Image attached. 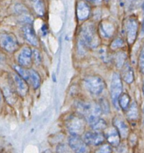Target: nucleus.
Here are the masks:
<instances>
[{"mask_svg":"<svg viewBox=\"0 0 144 153\" xmlns=\"http://www.w3.org/2000/svg\"><path fill=\"white\" fill-rule=\"evenodd\" d=\"M80 46L84 50L96 49L100 45V35L93 23H84L80 28L79 35Z\"/></svg>","mask_w":144,"mask_h":153,"instance_id":"obj_1","label":"nucleus"},{"mask_svg":"<svg viewBox=\"0 0 144 153\" xmlns=\"http://www.w3.org/2000/svg\"><path fill=\"white\" fill-rule=\"evenodd\" d=\"M86 122L81 115H70L66 120V128L71 135L80 136L84 133Z\"/></svg>","mask_w":144,"mask_h":153,"instance_id":"obj_2","label":"nucleus"},{"mask_svg":"<svg viewBox=\"0 0 144 153\" xmlns=\"http://www.w3.org/2000/svg\"><path fill=\"white\" fill-rule=\"evenodd\" d=\"M84 87L88 92L93 95H99L105 89V83L99 76H90L84 80Z\"/></svg>","mask_w":144,"mask_h":153,"instance_id":"obj_3","label":"nucleus"},{"mask_svg":"<svg viewBox=\"0 0 144 153\" xmlns=\"http://www.w3.org/2000/svg\"><path fill=\"white\" fill-rule=\"evenodd\" d=\"M0 46L8 53H14L20 47L17 37L12 33L2 32L0 34Z\"/></svg>","mask_w":144,"mask_h":153,"instance_id":"obj_4","label":"nucleus"},{"mask_svg":"<svg viewBox=\"0 0 144 153\" xmlns=\"http://www.w3.org/2000/svg\"><path fill=\"white\" fill-rule=\"evenodd\" d=\"M123 82L121 76L118 73H114L111 82V97L113 104L118 109V99L123 93Z\"/></svg>","mask_w":144,"mask_h":153,"instance_id":"obj_5","label":"nucleus"},{"mask_svg":"<svg viewBox=\"0 0 144 153\" xmlns=\"http://www.w3.org/2000/svg\"><path fill=\"white\" fill-rule=\"evenodd\" d=\"M138 33V21L134 17H130L126 20V41L129 45H133L136 42Z\"/></svg>","mask_w":144,"mask_h":153,"instance_id":"obj_6","label":"nucleus"},{"mask_svg":"<svg viewBox=\"0 0 144 153\" xmlns=\"http://www.w3.org/2000/svg\"><path fill=\"white\" fill-rule=\"evenodd\" d=\"M17 62L20 66L30 68L33 62V51L29 47H23L17 56Z\"/></svg>","mask_w":144,"mask_h":153,"instance_id":"obj_7","label":"nucleus"},{"mask_svg":"<svg viewBox=\"0 0 144 153\" xmlns=\"http://www.w3.org/2000/svg\"><path fill=\"white\" fill-rule=\"evenodd\" d=\"M83 140L87 145L100 146L105 140V137L102 132L90 131L84 134Z\"/></svg>","mask_w":144,"mask_h":153,"instance_id":"obj_8","label":"nucleus"},{"mask_svg":"<svg viewBox=\"0 0 144 153\" xmlns=\"http://www.w3.org/2000/svg\"><path fill=\"white\" fill-rule=\"evenodd\" d=\"M22 33L25 40L34 47H37L39 45L37 36L34 29L32 23H25L22 27Z\"/></svg>","mask_w":144,"mask_h":153,"instance_id":"obj_9","label":"nucleus"},{"mask_svg":"<svg viewBox=\"0 0 144 153\" xmlns=\"http://www.w3.org/2000/svg\"><path fill=\"white\" fill-rule=\"evenodd\" d=\"M68 143L75 153H85L87 152V144L83 138L79 135H71L69 138Z\"/></svg>","mask_w":144,"mask_h":153,"instance_id":"obj_10","label":"nucleus"},{"mask_svg":"<svg viewBox=\"0 0 144 153\" xmlns=\"http://www.w3.org/2000/svg\"><path fill=\"white\" fill-rule=\"evenodd\" d=\"M106 131L104 134L105 137V139L108 142V143L114 147H117L120 146V140H121V137H120V133L117 131L114 126L112 127L107 128Z\"/></svg>","mask_w":144,"mask_h":153,"instance_id":"obj_11","label":"nucleus"},{"mask_svg":"<svg viewBox=\"0 0 144 153\" xmlns=\"http://www.w3.org/2000/svg\"><path fill=\"white\" fill-rule=\"evenodd\" d=\"M90 14V8L87 2L80 1L76 5V17L79 21H85L87 20Z\"/></svg>","mask_w":144,"mask_h":153,"instance_id":"obj_12","label":"nucleus"},{"mask_svg":"<svg viewBox=\"0 0 144 153\" xmlns=\"http://www.w3.org/2000/svg\"><path fill=\"white\" fill-rule=\"evenodd\" d=\"M99 34L102 38L109 39L114 35L115 32V26L112 23L108 21H102L98 27Z\"/></svg>","mask_w":144,"mask_h":153,"instance_id":"obj_13","label":"nucleus"},{"mask_svg":"<svg viewBox=\"0 0 144 153\" xmlns=\"http://www.w3.org/2000/svg\"><path fill=\"white\" fill-rule=\"evenodd\" d=\"M13 80L16 89L19 95L21 97H25L29 92V83L23 80L21 76H19L17 74H13Z\"/></svg>","mask_w":144,"mask_h":153,"instance_id":"obj_14","label":"nucleus"},{"mask_svg":"<svg viewBox=\"0 0 144 153\" xmlns=\"http://www.w3.org/2000/svg\"><path fill=\"white\" fill-rule=\"evenodd\" d=\"M113 124H114V126L117 129V131L120 133L121 138H126L129 136V125L127 124V123L122 117H117L114 118Z\"/></svg>","mask_w":144,"mask_h":153,"instance_id":"obj_15","label":"nucleus"},{"mask_svg":"<svg viewBox=\"0 0 144 153\" xmlns=\"http://www.w3.org/2000/svg\"><path fill=\"white\" fill-rule=\"evenodd\" d=\"M121 69V78L128 84H132L134 80V74L132 66L126 62Z\"/></svg>","mask_w":144,"mask_h":153,"instance_id":"obj_16","label":"nucleus"},{"mask_svg":"<svg viewBox=\"0 0 144 153\" xmlns=\"http://www.w3.org/2000/svg\"><path fill=\"white\" fill-rule=\"evenodd\" d=\"M126 117L128 120L131 122H135L139 118V110L138 106L135 101H132L130 106L126 110Z\"/></svg>","mask_w":144,"mask_h":153,"instance_id":"obj_17","label":"nucleus"},{"mask_svg":"<svg viewBox=\"0 0 144 153\" xmlns=\"http://www.w3.org/2000/svg\"><path fill=\"white\" fill-rule=\"evenodd\" d=\"M28 83L31 84L35 89H37L41 84L40 76L36 71L32 68H29V78Z\"/></svg>","mask_w":144,"mask_h":153,"instance_id":"obj_18","label":"nucleus"},{"mask_svg":"<svg viewBox=\"0 0 144 153\" xmlns=\"http://www.w3.org/2000/svg\"><path fill=\"white\" fill-rule=\"evenodd\" d=\"M90 126L92 128L93 131H96L102 132V131H105L108 128V125H107L106 122L103 119L100 118V117L96 119L93 121L91 122L90 123Z\"/></svg>","mask_w":144,"mask_h":153,"instance_id":"obj_19","label":"nucleus"},{"mask_svg":"<svg viewBox=\"0 0 144 153\" xmlns=\"http://www.w3.org/2000/svg\"><path fill=\"white\" fill-rule=\"evenodd\" d=\"M31 2L35 13L40 17H43L46 14V8L43 0H31Z\"/></svg>","mask_w":144,"mask_h":153,"instance_id":"obj_20","label":"nucleus"},{"mask_svg":"<svg viewBox=\"0 0 144 153\" xmlns=\"http://www.w3.org/2000/svg\"><path fill=\"white\" fill-rule=\"evenodd\" d=\"M131 98L128 93H122L118 99V106L123 110L126 111L128 110L131 104Z\"/></svg>","mask_w":144,"mask_h":153,"instance_id":"obj_21","label":"nucleus"},{"mask_svg":"<svg viewBox=\"0 0 144 153\" xmlns=\"http://www.w3.org/2000/svg\"><path fill=\"white\" fill-rule=\"evenodd\" d=\"M2 91H3V95L5 96L6 101H8V104L13 105L16 102L17 98H16V95H14V92L10 86H5L2 88Z\"/></svg>","mask_w":144,"mask_h":153,"instance_id":"obj_22","label":"nucleus"},{"mask_svg":"<svg viewBox=\"0 0 144 153\" xmlns=\"http://www.w3.org/2000/svg\"><path fill=\"white\" fill-rule=\"evenodd\" d=\"M126 53L124 51H119L116 53L114 57V61L115 63V65L118 68H122L125 63L126 62Z\"/></svg>","mask_w":144,"mask_h":153,"instance_id":"obj_23","label":"nucleus"},{"mask_svg":"<svg viewBox=\"0 0 144 153\" xmlns=\"http://www.w3.org/2000/svg\"><path fill=\"white\" fill-rule=\"evenodd\" d=\"M125 45V42L123 38H115L111 44V49L113 51H117V50L123 48Z\"/></svg>","mask_w":144,"mask_h":153,"instance_id":"obj_24","label":"nucleus"},{"mask_svg":"<svg viewBox=\"0 0 144 153\" xmlns=\"http://www.w3.org/2000/svg\"><path fill=\"white\" fill-rule=\"evenodd\" d=\"M96 153H112V146L108 144H102L99 147Z\"/></svg>","mask_w":144,"mask_h":153,"instance_id":"obj_25","label":"nucleus"},{"mask_svg":"<svg viewBox=\"0 0 144 153\" xmlns=\"http://www.w3.org/2000/svg\"><path fill=\"white\" fill-rule=\"evenodd\" d=\"M138 65H139L140 71L143 74H144V44L142 47V49H141L140 53L139 62H138Z\"/></svg>","mask_w":144,"mask_h":153,"instance_id":"obj_26","label":"nucleus"},{"mask_svg":"<svg viewBox=\"0 0 144 153\" xmlns=\"http://www.w3.org/2000/svg\"><path fill=\"white\" fill-rule=\"evenodd\" d=\"M33 61L36 64H40L41 61H42L40 52L37 49H35L33 51Z\"/></svg>","mask_w":144,"mask_h":153,"instance_id":"obj_27","label":"nucleus"},{"mask_svg":"<svg viewBox=\"0 0 144 153\" xmlns=\"http://www.w3.org/2000/svg\"><path fill=\"white\" fill-rule=\"evenodd\" d=\"M102 113H109V105L106 101H102L99 104Z\"/></svg>","mask_w":144,"mask_h":153,"instance_id":"obj_28","label":"nucleus"},{"mask_svg":"<svg viewBox=\"0 0 144 153\" xmlns=\"http://www.w3.org/2000/svg\"><path fill=\"white\" fill-rule=\"evenodd\" d=\"M84 1L85 2H90V3L91 4H93V5H100L103 0H84Z\"/></svg>","mask_w":144,"mask_h":153,"instance_id":"obj_29","label":"nucleus"},{"mask_svg":"<svg viewBox=\"0 0 144 153\" xmlns=\"http://www.w3.org/2000/svg\"><path fill=\"white\" fill-rule=\"evenodd\" d=\"M66 149L64 145H60L57 149V152L58 153H65Z\"/></svg>","mask_w":144,"mask_h":153,"instance_id":"obj_30","label":"nucleus"},{"mask_svg":"<svg viewBox=\"0 0 144 153\" xmlns=\"http://www.w3.org/2000/svg\"><path fill=\"white\" fill-rule=\"evenodd\" d=\"M143 11H144V3H143ZM140 35H141V36H143L144 35V17H143V20L142 26H141Z\"/></svg>","mask_w":144,"mask_h":153,"instance_id":"obj_31","label":"nucleus"},{"mask_svg":"<svg viewBox=\"0 0 144 153\" xmlns=\"http://www.w3.org/2000/svg\"><path fill=\"white\" fill-rule=\"evenodd\" d=\"M41 32H42V34H43V35H46L47 34V32H48V29H47L46 26H43L42 29H41Z\"/></svg>","mask_w":144,"mask_h":153,"instance_id":"obj_32","label":"nucleus"},{"mask_svg":"<svg viewBox=\"0 0 144 153\" xmlns=\"http://www.w3.org/2000/svg\"><path fill=\"white\" fill-rule=\"evenodd\" d=\"M136 0H126V3L128 4V5H132L133 2H134Z\"/></svg>","mask_w":144,"mask_h":153,"instance_id":"obj_33","label":"nucleus"},{"mask_svg":"<svg viewBox=\"0 0 144 153\" xmlns=\"http://www.w3.org/2000/svg\"><path fill=\"white\" fill-rule=\"evenodd\" d=\"M3 60H5V56H4L3 54H2L0 53V62L3 61Z\"/></svg>","mask_w":144,"mask_h":153,"instance_id":"obj_34","label":"nucleus"},{"mask_svg":"<svg viewBox=\"0 0 144 153\" xmlns=\"http://www.w3.org/2000/svg\"><path fill=\"white\" fill-rule=\"evenodd\" d=\"M2 101V92H1V90H0V104H1Z\"/></svg>","mask_w":144,"mask_h":153,"instance_id":"obj_35","label":"nucleus"},{"mask_svg":"<svg viewBox=\"0 0 144 153\" xmlns=\"http://www.w3.org/2000/svg\"><path fill=\"white\" fill-rule=\"evenodd\" d=\"M143 95H144V82H143Z\"/></svg>","mask_w":144,"mask_h":153,"instance_id":"obj_36","label":"nucleus"},{"mask_svg":"<svg viewBox=\"0 0 144 153\" xmlns=\"http://www.w3.org/2000/svg\"><path fill=\"white\" fill-rule=\"evenodd\" d=\"M143 113H144V104H143Z\"/></svg>","mask_w":144,"mask_h":153,"instance_id":"obj_37","label":"nucleus"},{"mask_svg":"<svg viewBox=\"0 0 144 153\" xmlns=\"http://www.w3.org/2000/svg\"><path fill=\"white\" fill-rule=\"evenodd\" d=\"M119 1H120V2H122V1H123V0H119Z\"/></svg>","mask_w":144,"mask_h":153,"instance_id":"obj_38","label":"nucleus"},{"mask_svg":"<svg viewBox=\"0 0 144 153\" xmlns=\"http://www.w3.org/2000/svg\"><path fill=\"white\" fill-rule=\"evenodd\" d=\"M106 1H107V2H108V1H109V0H106Z\"/></svg>","mask_w":144,"mask_h":153,"instance_id":"obj_39","label":"nucleus"}]
</instances>
